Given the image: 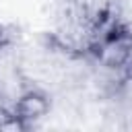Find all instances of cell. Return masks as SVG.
Here are the masks:
<instances>
[{
	"label": "cell",
	"instance_id": "6da1fadb",
	"mask_svg": "<svg viewBox=\"0 0 132 132\" xmlns=\"http://www.w3.org/2000/svg\"><path fill=\"white\" fill-rule=\"evenodd\" d=\"M99 33H95L93 39V56L97 58V62L109 70H122L130 52H132V33L113 23V21H99L97 27Z\"/></svg>",
	"mask_w": 132,
	"mask_h": 132
},
{
	"label": "cell",
	"instance_id": "7a4b0ae2",
	"mask_svg": "<svg viewBox=\"0 0 132 132\" xmlns=\"http://www.w3.org/2000/svg\"><path fill=\"white\" fill-rule=\"evenodd\" d=\"M12 113L23 120L27 126L43 120L47 113H50V99L45 93L41 91H25L16 101H14V107H12Z\"/></svg>",
	"mask_w": 132,
	"mask_h": 132
},
{
	"label": "cell",
	"instance_id": "3957f363",
	"mask_svg": "<svg viewBox=\"0 0 132 132\" xmlns=\"http://www.w3.org/2000/svg\"><path fill=\"white\" fill-rule=\"evenodd\" d=\"M122 74H124V80H126V82H132V52H130L124 68H122Z\"/></svg>",
	"mask_w": 132,
	"mask_h": 132
},
{
	"label": "cell",
	"instance_id": "277c9868",
	"mask_svg": "<svg viewBox=\"0 0 132 132\" xmlns=\"http://www.w3.org/2000/svg\"><path fill=\"white\" fill-rule=\"evenodd\" d=\"M0 103H2V97H0Z\"/></svg>",
	"mask_w": 132,
	"mask_h": 132
},
{
	"label": "cell",
	"instance_id": "5b68a950",
	"mask_svg": "<svg viewBox=\"0 0 132 132\" xmlns=\"http://www.w3.org/2000/svg\"><path fill=\"white\" fill-rule=\"evenodd\" d=\"M0 39H2V33H0Z\"/></svg>",
	"mask_w": 132,
	"mask_h": 132
}]
</instances>
